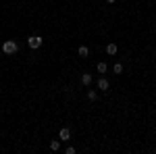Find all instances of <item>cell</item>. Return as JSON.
I'll list each match as a JSON object with an SVG mask.
<instances>
[{
    "label": "cell",
    "instance_id": "7",
    "mask_svg": "<svg viewBox=\"0 0 156 154\" xmlns=\"http://www.w3.org/2000/svg\"><path fill=\"white\" fill-rule=\"evenodd\" d=\"M106 54H110V56L117 54V44H115V42H110V44L106 46Z\"/></svg>",
    "mask_w": 156,
    "mask_h": 154
},
{
    "label": "cell",
    "instance_id": "4",
    "mask_svg": "<svg viewBox=\"0 0 156 154\" xmlns=\"http://www.w3.org/2000/svg\"><path fill=\"white\" fill-rule=\"evenodd\" d=\"M58 140L60 142H69V140H71V129H69V127H62V129L58 131Z\"/></svg>",
    "mask_w": 156,
    "mask_h": 154
},
{
    "label": "cell",
    "instance_id": "9",
    "mask_svg": "<svg viewBox=\"0 0 156 154\" xmlns=\"http://www.w3.org/2000/svg\"><path fill=\"white\" fill-rule=\"evenodd\" d=\"M50 150H52V152H58L60 150V140H52V142H50Z\"/></svg>",
    "mask_w": 156,
    "mask_h": 154
},
{
    "label": "cell",
    "instance_id": "1",
    "mask_svg": "<svg viewBox=\"0 0 156 154\" xmlns=\"http://www.w3.org/2000/svg\"><path fill=\"white\" fill-rule=\"evenodd\" d=\"M2 52H4L6 56H11V54H17V52H19V44H17L15 40H6V42L2 44Z\"/></svg>",
    "mask_w": 156,
    "mask_h": 154
},
{
    "label": "cell",
    "instance_id": "6",
    "mask_svg": "<svg viewBox=\"0 0 156 154\" xmlns=\"http://www.w3.org/2000/svg\"><path fill=\"white\" fill-rule=\"evenodd\" d=\"M77 54H79L81 59H87V56H90V48L87 46H79L77 48Z\"/></svg>",
    "mask_w": 156,
    "mask_h": 154
},
{
    "label": "cell",
    "instance_id": "11",
    "mask_svg": "<svg viewBox=\"0 0 156 154\" xmlns=\"http://www.w3.org/2000/svg\"><path fill=\"white\" fill-rule=\"evenodd\" d=\"M112 71L117 73V75H121V73H123V65H121V63H115V65H112Z\"/></svg>",
    "mask_w": 156,
    "mask_h": 154
},
{
    "label": "cell",
    "instance_id": "2",
    "mask_svg": "<svg viewBox=\"0 0 156 154\" xmlns=\"http://www.w3.org/2000/svg\"><path fill=\"white\" fill-rule=\"evenodd\" d=\"M44 44V40H42V36H29L27 38V46L31 48V50H37V48Z\"/></svg>",
    "mask_w": 156,
    "mask_h": 154
},
{
    "label": "cell",
    "instance_id": "8",
    "mask_svg": "<svg viewBox=\"0 0 156 154\" xmlns=\"http://www.w3.org/2000/svg\"><path fill=\"white\" fill-rule=\"evenodd\" d=\"M87 100H90V102H96L98 100V92L96 90H87Z\"/></svg>",
    "mask_w": 156,
    "mask_h": 154
},
{
    "label": "cell",
    "instance_id": "12",
    "mask_svg": "<svg viewBox=\"0 0 156 154\" xmlns=\"http://www.w3.org/2000/svg\"><path fill=\"white\" fill-rule=\"evenodd\" d=\"M67 154H75V148L73 146H67Z\"/></svg>",
    "mask_w": 156,
    "mask_h": 154
},
{
    "label": "cell",
    "instance_id": "5",
    "mask_svg": "<svg viewBox=\"0 0 156 154\" xmlns=\"http://www.w3.org/2000/svg\"><path fill=\"white\" fill-rule=\"evenodd\" d=\"M79 81H81V85H83V88H87V85H92V81H94V77H92L90 73H83Z\"/></svg>",
    "mask_w": 156,
    "mask_h": 154
},
{
    "label": "cell",
    "instance_id": "10",
    "mask_svg": "<svg viewBox=\"0 0 156 154\" xmlns=\"http://www.w3.org/2000/svg\"><path fill=\"white\" fill-rule=\"evenodd\" d=\"M96 71L100 73V75H102V73H106L108 71V65H106V63H98V65H96Z\"/></svg>",
    "mask_w": 156,
    "mask_h": 154
},
{
    "label": "cell",
    "instance_id": "13",
    "mask_svg": "<svg viewBox=\"0 0 156 154\" xmlns=\"http://www.w3.org/2000/svg\"><path fill=\"white\" fill-rule=\"evenodd\" d=\"M106 2H108V4H112V2H117V0H106Z\"/></svg>",
    "mask_w": 156,
    "mask_h": 154
},
{
    "label": "cell",
    "instance_id": "3",
    "mask_svg": "<svg viewBox=\"0 0 156 154\" xmlns=\"http://www.w3.org/2000/svg\"><path fill=\"white\" fill-rule=\"evenodd\" d=\"M96 85H98V90H100V92H108V88H110V81H108L106 77H98Z\"/></svg>",
    "mask_w": 156,
    "mask_h": 154
}]
</instances>
